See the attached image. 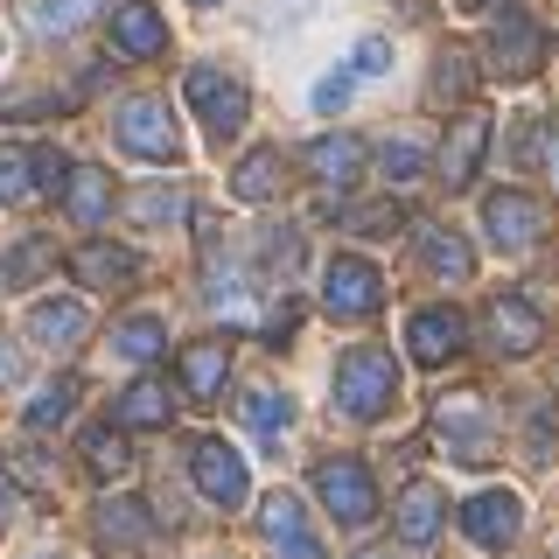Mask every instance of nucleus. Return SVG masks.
I'll return each mask as SVG.
<instances>
[{
	"label": "nucleus",
	"instance_id": "nucleus-36",
	"mask_svg": "<svg viewBox=\"0 0 559 559\" xmlns=\"http://www.w3.org/2000/svg\"><path fill=\"white\" fill-rule=\"evenodd\" d=\"M378 168H384V182H413V175L427 168V162H419V147H413V140H384Z\"/></svg>",
	"mask_w": 559,
	"mask_h": 559
},
{
	"label": "nucleus",
	"instance_id": "nucleus-39",
	"mask_svg": "<svg viewBox=\"0 0 559 559\" xmlns=\"http://www.w3.org/2000/svg\"><path fill=\"white\" fill-rule=\"evenodd\" d=\"M210 301H217L224 314H245V280L224 273V266H210Z\"/></svg>",
	"mask_w": 559,
	"mask_h": 559
},
{
	"label": "nucleus",
	"instance_id": "nucleus-40",
	"mask_svg": "<svg viewBox=\"0 0 559 559\" xmlns=\"http://www.w3.org/2000/svg\"><path fill=\"white\" fill-rule=\"evenodd\" d=\"M349 70H357V78H378V70H392V43H384V35H364V43H357V63H349Z\"/></svg>",
	"mask_w": 559,
	"mask_h": 559
},
{
	"label": "nucleus",
	"instance_id": "nucleus-27",
	"mask_svg": "<svg viewBox=\"0 0 559 559\" xmlns=\"http://www.w3.org/2000/svg\"><path fill=\"white\" fill-rule=\"evenodd\" d=\"M427 92H433V105H468L476 98V57H468V49H441Z\"/></svg>",
	"mask_w": 559,
	"mask_h": 559
},
{
	"label": "nucleus",
	"instance_id": "nucleus-4",
	"mask_svg": "<svg viewBox=\"0 0 559 559\" xmlns=\"http://www.w3.org/2000/svg\"><path fill=\"white\" fill-rule=\"evenodd\" d=\"M384 301V280L371 259H357V252H336L322 266V308L336 314V322H364V314H378Z\"/></svg>",
	"mask_w": 559,
	"mask_h": 559
},
{
	"label": "nucleus",
	"instance_id": "nucleus-6",
	"mask_svg": "<svg viewBox=\"0 0 559 559\" xmlns=\"http://www.w3.org/2000/svg\"><path fill=\"white\" fill-rule=\"evenodd\" d=\"M314 497H322V511L336 524H371L378 518V483H371V468L349 462V454L314 468Z\"/></svg>",
	"mask_w": 559,
	"mask_h": 559
},
{
	"label": "nucleus",
	"instance_id": "nucleus-9",
	"mask_svg": "<svg viewBox=\"0 0 559 559\" xmlns=\"http://www.w3.org/2000/svg\"><path fill=\"white\" fill-rule=\"evenodd\" d=\"M189 476H197V489H203L210 503H224V511H238L245 489H252V476H245V462H238V448L210 441V433L189 448Z\"/></svg>",
	"mask_w": 559,
	"mask_h": 559
},
{
	"label": "nucleus",
	"instance_id": "nucleus-5",
	"mask_svg": "<svg viewBox=\"0 0 559 559\" xmlns=\"http://www.w3.org/2000/svg\"><path fill=\"white\" fill-rule=\"evenodd\" d=\"M483 231H489V245H503V252H532V245H546V231H552V210L538 197H524V189H497V197L483 203Z\"/></svg>",
	"mask_w": 559,
	"mask_h": 559
},
{
	"label": "nucleus",
	"instance_id": "nucleus-16",
	"mask_svg": "<svg viewBox=\"0 0 559 559\" xmlns=\"http://www.w3.org/2000/svg\"><path fill=\"white\" fill-rule=\"evenodd\" d=\"M57 197H63V210L78 224H105V217H112V203H119V189H112V175H105L98 162H78V168L63 175Z\"/></svg>",
	"mask_w": 559,
	"mask_h": 559
},
{
	"label": "nucleus",
	"instance_id": "nucleus-7",
	"mask_svg": "<svg viewBox=\"0 0 559 559\" xmlns=\"http://www.w3.org/2000/svg\"><path fill=\"white\" fill-rule=\"evenodd\" d=\"M546 63V35H538V22L524 8H503L497 22H489V70L497 78H532V70Z\"/></svg>",
	"mask_w": 559,
	"mask_h": 559
},
{
	"label": "nucleus",
	"instance_id": "nucleus-32",
	"mask_svg": "<svg viewBox=\"0 0 559 559\" xmlns=\"http://www.w3.org/2000/svg\"><path fill=\"white\" fill-rule=\"evenodd\" d=\"M92 8H98V0H35V8H28V22L43 28V35H70V28H84V22H92Z\"/></svg>",
	"mask_w": 559,
	"mask_h": 559
},
{
	"label": "nucleus",
	"instance_id": "nucleus-20",
	"mask_svg": "<svg viewBox=\"0 0 559 559\" xmlns=\"http://www.w3.org/2000/svg\"><path fill=\"white\" fill-rule=\"evenodd\" d=\"M224 378H231V349H224L217 336H203V343L182 349V392L197 399V406H210V399L224 392Z\"/></svg>",
	"mask_w": 559,
	"mask_h": 559
},
{
	"label": "nucleus",
	"instance_id": "nucleus-30",
	"mask_svg": "<svg viewBox=\"0 0 559 559\" xmlns=\"http://www.w3.org/2000/svg\"><path fill=\"white\" fill-rule=\"evenodd\" d=\"M127 462H133V448H127V433H119V427H92V433H84V468H92L98 483H119V476H127Z\"/></svg>",
	"mask_w": 559,
	"mask_h": 559
},
{
	"label": "nucleus",
	"instance_id": "nucleus-18",
	"mask_svg": "<svg viewBox=\"0 0 559 559\" xmlns=\"http://www.w3.org/2000/svg\"><path fill=\"white\" fill-rule=\"evenodd\" d=\"M364 154H371V147H364L357 133H322V140L308 147V175H314L322 189H349V182L364 175Z\"/></svg>",
	"mask_w": 559,
	"mask_h": 559
},
{
	"label": "nucleus",
	"instance_id": "nucleus-13",
	"mask_svg": "<svg viewBox=\"0 0 559 559\" xmlns=\"http://www.w3.org/2000/svg\"><path fill=\"white\" fill-rule=\"evenodd\" d=\"M462 343H468V322L454 308H419L413 322H406V349H413V364H448V357H462Z\"/></svg>",
	"mask_w": 559,
	"mask_h": 559
},
{
	"label": "nucleus",
	"instance_id": "nucleus-45",
	"mask_svg": "<svg viewBox=\"0 0 559 559\" xmlns=\"http://www.w3.org/2000/svg\"><path fill=\"white\" fill-rule=\"evenodd\" d=\"M364 559H384V552H364Z\"/></svg>",
	"mask_w": 559,
	"mask_h": 559
},
{
	"label": "nucleus",
	"instance_id": "nucleus-3",
	"mask_svg": "<svg viewBox=\"0 0 559 559\" xmlns=\"http://www.w3.org/2000/svg\"><path fill=\"white\" fill-rule=\"evenodd\" d=\"M182 98L197 105V119H203L210 140H238L245 112H252V105H245V84L224 78L217 63H197V70H189V78H182Z\"/></svg>",
	"mask_w": 559,
	"mask_h": 559
},
{
	"label": "nucleus",
	"instance_id": "nucleus-37",
	"mask_svg": "<svg viewBox=\"0 0 559 559\" xmlns=\"http://www.w3.org/2000/svg\"><path fill=\"white\" fill-rule=\"evenodd\" d=\"M349 92H357V70H329V78L322 84H314V112H343V105H349Z\"/></svg>",
	"mask_w": 559,
	"mask_h": 559
},
{
	"label": "nucleus",
	"instance_id": "nucleus-41",
	"mask_svg": "<svg viewBox=\"0 0 559 559\" xmlns=\"http://www.w3.org/2000/svg\"><path fill=\"white\" fill-rule=\"evenodd\" d=\"M266 259L280 273H294V266H301V231H266Z\"/></svg>",
	"mask_w": 559,
	"mask_h": 559
},
{
	"label": "nucleus",
	"instance_id": "nucleus-15",
	"mask_svg": "<svg viewBox=\"0 0 559 559\" xmlns=\"http://www.w3.org/2000/svg\"><path fill=\"white\" fill-rule=\"evenodd\" d=\"M483 147H489V119L468 105V112L454 119L448 147H441V182L448 189H468V182H476V168H483Z\"/></svg>",
	"mask_w": 559,
	"mask_h": 559
},
{
	"label": "nucleus",
	"instance_id": "nucleus-21",
	"mask_svg": "<svg viewBox=\"0 0 559 559\" xmlns=\"http://www.w3.org/2000/svg\"><path fill=\"white\" fill-rule=\"evenodd\" d=\"M70 273L84 280V287H133V273H140V259L127 252V245H105V238H92L78 259H70Z\"/></svg>",
	"mask_w": 559,
	"mask_h": 559
},
{
	"label": "nucleus",
	"instance_id": "nucleus-1",
	"mask_svg": "<svg viewBox=\"0 0 559 559\" xmlns=\"http://www.w3.org/2000/svg\"><path fill=\"white\" fill-rule=\"evenodd\" d=\"M392 399H399L392 349H378V343L343 349V364H336V406L349 419H384V413H392Z\"/></svg>",
	"mask_w": 559,
	"mask_h": 559
},
{
	"label": "nucleus",
	"instance_id": "nucleus-25",
	"mask_svg": "<svg viewBox=\"0 0 559 559\" xmlns=\"http://www.w3.org/2000/svg\"><path fill=\"white\" fill-rule=\"evenodd\" d=\"M147 532H154V518H147L140 497H105L98 503V538H105V546H140Z\"/></svg>",
	"mask_w": 559,
	"mask_h": 559
},
{
	"label": "nucleus",
	"instance_id": "nucleus-43",
	"mask_svg": "<svg viewBox=\"0 0 559 559\" xmlns=\"http://www.w3.org/2000/svg\"><path fill=\"white\" fill-rule=\"evenodd\" d=\"M294 329H301V301H280V308L266 314V343H287Z\"/></svg>",
	"mask_w": 559,
	"mask_h": 559
},
{
	"label": "nucleus",
	"instance_id": "nucleus-14",
	"mask_svg": "<svg viewBox=\"0 0 559 559\" xmlns=\"http://www.w3.org/2000/svg\"><path fill=\"white\" fill-rule=\"evenodd\" d=\"M84 336H92V314H84V301H70V294H49V301L28 308V343H43V349H78Z\"/></svg>",
	"mask_w": 559,
	"mask_h": 559
},
{
	"label": "nucleus",
	"instance_id": "nucleus-8",
	"mask_svg": "<svg viewBox=\"0 0 559 559\" xmlns=\"http://www.w3.org/2000/svg\"><path fill=\"white\" fill-rule=\"evenodd\" d=\"M259 532H266V546L280 559H322V538H314L308 503L294 497V489H273V497L259 503Z\"/></svg>",
	"mask_w": 559,
	"mask_h": 559
},
{
	"label": "nucleus",
	"instance_id": "nucleus-12",
	"mask_svg": "<svg viewBox=\"0 0 559 559\" xmlns=\"http://www.w3.org/2000/svg\"><path fill=\"white\" fill-rule=\"evenodd\" d=\"M483 322H489V349H497V357H532V349L546 343V322H538V308L524 301V294H497Z\"/></svg>",
	"mask_w": 559,
	"mask_h": 559
},
{
	"label": "nucleus",
	"instance_id": "nucleus-28",
	"mask_svg": "<svg viewBox=\"0 0 559 559\" xmlns=\"http://www.w3.org/2000/svg\"><path fill=\"white\" fill-rule=\"evenodd\" d=\"M245 427L259 433V448H280L287 427H294V399L287 392H252V399H245Z\"/></svg>",
	"mask_w": 559,
	"mask_h": 559
},
{
	"label": "nucleus",
	"instance_id": "nucleus-23",
	"mask_svg": "<svg viewBox=\"0 0 559 559\" xmlns=\"http://www.w3.org/2000/svg\"><path fill=\"white\" fill-rule=\"evenodd\" d=\"M280 182H287V162H280V147H252V154L231 168V197H238V203H273Z\"/></svg>",
	"mask_w": 559,
	"mask_h": 559
},
{
	"label": "nucleus",
	"instance_id": "nucleus-10",
	"mask_svg": "<svg viewBox=\"0 0 559 559\" xmlns=\"http://www.w3.org/2000/svg\"><path fill=\"white\" fill-rule=\"evenodd\" d=\"M433 433H441V448L462 454V462H489V413H483L476 392L441 399V413H433Z\"/></svg>",
	"mask_w": 559,
	"mask_h": 559
},
{
	"label": "nucleus",
	"instance_id": "nucleus-38",
	"mask_svg": "<svg viewBox=\"0 0 559 559\" xmlns=\"http://www.w3.org/2000/svg\"><path fill=\"white\" fill-rule=\"evenodd\" d=\"M349 224H357L364 238H384V231H399V224H406V210H399V203H364Z\"/></svg>",
	"mask_w": 559,
	"mask_h": 559
},
{
	"label": "nucleus",
	"instance_id": "nucleus-35",
	"mask_svg": "<svg viewBox=\"0 0 559 559\" xmlns=\"http://www.w3.org/2000/svg\"><path fill=\"white\" fill-rule=\"evenodd\" d=\"M511 162L518 168H538V162H546V119H518V127H511Z\"/></svg>",
	"mask_w": 559,
	"mask_h": 559
},
{
	"label": "nucleus",
	"instance_id": "nucleus-44",
	"mask_svg": "<svg viewBox=\"0 0 559 559\" xmlns=\"http://www.w3.org/2000/svg\"><path fill=\"white\" fill-rule=\"evenodd\" d=\"M8 497H14V489H8V483H0V511H8Z\"/></svg>",
	"mask_w": 559,
	"mask_h": 559
},
{
	"label": "nucleus",
	"instance_id": "nucleus-24",
	"mask_svg": "<svg viewBox=\"0 0 559 559\" xmlns=\"http://www.w3.org/2000/svg\"><path fill=\"white\" fill-rule=\"evenodd\" d=\"M419 266H427L433 280H468V273H476V252H468L462 231H441V224H427V231H419Z\"/></svg>",
	"mask_w": 559,
	"mask_h": 559
},
{
	"label": "nucleus",
	"instance_id": "nucleus-26",
	"mask_svg": "<svg viewBox=\"0 0 559 559\" xmlns=\"http://www.w3.org/2000/svg\"><path fill=\"white\" fill-rule=\"evenodd\" d=\"M49 266H57V238H22L0 252V287H35Z\"/></svg>",
	"mask_w": 559,
	"mask_h": 559
},
{
	"label": "nucleus",
	"instance_id": "nucleus-29",
	"mask_svg": "<svg viewBox=\"0 0 559 559\" xmlns=\"http://www.w3.org/2000/svg\"><path fill=\"white\" fill-rule=\"evenodd\" d=\"M112 343H119V357L154 364V357L168 349V322H162V314H127V322L112 329Z\"/></svg>",
	"mask_w": 559,
	"mask_h": 559
},
{
	"label": "nucleus",
	"instance_id": "nucleus-31",
	"mask_svg": "<svg viewBox=\"0 0 559 559\" xmlns=\"http://www.w3.org/2000/svg\"><path fill=\"white\" fill-rule=\"evenodd\" d=\"M35 197V147H0V203L22 210Z\"/></svg>",
	"mask_w": 559,
	"mask_h": 559
},
{
	"label": "nucleus",
	"instance_id": "nucleus-17",
	"mask_svg": "<svg viewBox=\"0 0 559 559\" xmlns=\"http://www.w3.org/2000/svg\"><path fill=\"white\" fill-rule=\"evenodd\" d=\"M162 43H168V28H162V14H154V0H127V8L112 14V57L147 63V57H162Z\"/></svg>",
	"mask_w": 559,
	"mask_h": 559
},
{
	"label": "nucleus",
	"instance_id": "nucleus-2",
	"mask_svg": "<svg viewBox=\"0 0 559 559\" xmlns=\"http://www.w3.org/2000/svg\"><path fill=\"white\" fill-rule=\"evenodd\" d=\"M112 133H119V147L133 154V162H154V168H168V162H182V133H175V112H168V98H127L119 105V119H112Z\"/></svg>",
	"mask_w": 559,
	"mask_h": 559
},
{
	"label": "nucleus",
	"instance_id": "nucleus-19",
	"mask_svg": "<svg viewBox=\"0 0 559 559\" xmlns=\"http://www.w3.org/2000/svg\"><path fill=\"white\" fill-rule=\"evenodd\" d=\"M441 518H448V503H441L433 483L399 489V546H433V538H441Z\"/></svg>",
	"mask_w": 559,
	"mask_h": 559
},
{
	"label": "nucleus",
	"instance_id": "nucleus-42",
	"mask_svg": "<svg viewBox=\"0 0 559 559\" xmlns=\"http://www.w3.org/2000/svg\"><path fill=\"white\" fill-rule=\"evenodd\" d=\"M63 175H70V168H63L57 147H35V189H63Z\"/></svg>",
	"mask_w": 559,
	"mask_h": 559
},
{
	"label": "nucleus",
	"instance_id": "nucleus-34",
	"mask_svg": "<svg viewBox=\"0 0 559 559\" xmlns=\"http://www.w3.org/2000/svg\"><path fill=\"white\" fill-rule=\"evenodd\" d=\"M127 210L140 224H175V217H182V197H175V189H133Z\"/></svg>",
	"mask_w": 559,
	"mask_h": 559
},
{
	"label": "nucleus",
	"instance_id": "nucleus-22",
	"mask_svg": "<svg viewBox=\"0 0 559 559\" xmlns=\"http://www.w3.org/2000/svg\"><path fill=\"white\" fill-rule=\"evenodd\" d=\"M168 413H175V399H168V384L162 378H140L119 392V413H112V427H127V433H147V427H168Z\"/></svg>",
	"mask_w": 559,
	"mask_h": 559
},
{
	"label": "nucleus",
	"instance_id": "nucleus-33",
	"mask_svg": "<svg viewBox=\"0 0 559 559\" xmlns=\"http://www.w3.org/2000/svg\"><path fill=\"white\" fill-rule=\"evenodd\" d=\"M70 406H78V378H57L43 399L28 406V433H49L57 419H70Z\"/></svg>",
	"mask_w": 559,
	"mask_h": 559
},
{
	"label": "nucleus",
	"instance_id": "nucleus-11",
	"mask_svg": "<svg viewBox=\"0 0 559 559\" xmlns=\"http://www.w3.org/2000/svg\"><path fill=\"white\" fill-rule=\"evenodd\" d=\"M518 524H524V503L511 497V489H476V497L462 503V532H468V546L503 552V546L518 538Z\"/></svg>",
	"mask_w": 559,
	"mask_h": 559
}]
</instances>
